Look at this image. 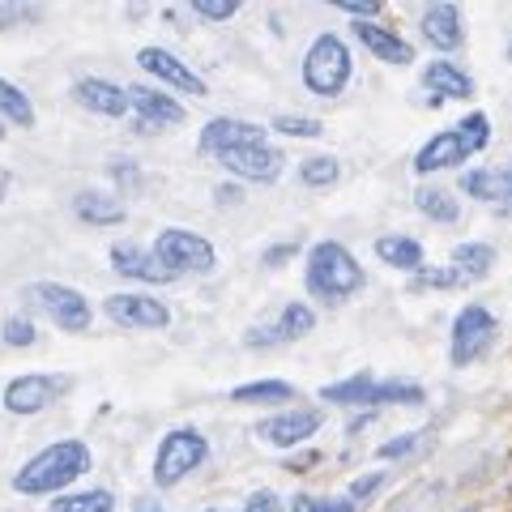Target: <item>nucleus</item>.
<instances>
[{"label": "nucleus", "instance_id": "26", "mask_svg": "<svg viewBox=\"0 0 512 512\" xmlns=\"http://www.w3.org/2000/svg\"><path fill=\"white\" fill-rule=\"evenodd\" d=\"M491 265H495L491 244H457V252H453V269H457V278H461V282L487 278V274H491Z\"/></svg>", "mask_w": 512, "mask_h": 512}, {"label": "nucleus", "instance_id": "17", "mask_svg": "<svg viewBox=\"0 0 512 512\" xmlns=\"http://www.w3.org/2000/svg\"><path fill=\"white\" fill-rule=\"evenodd\" d=\"M111 265H116L124 278H137V282H154V286L171 282V274L158 265V256L141 252L137 244H116V248H111Z\"/></svg>", "mask_w": 512, "mask_h": 512}, {"label": "nucleus", "instance_id": "6", "mask_svg": "<svg viewBox=\"0 0 512 512\" xmlns=\"http://www.w3.org/2000/svg\"><path fill=\"white\" fill-rule=\"evenodd\" d=\"M325 402H342V406H384V402H419L423 389L410 380H372V376H355L342 384H325Z\"/></svg>", "mask_w": 512, "mask_h": 512}, {"label": "nucleus", "instance_id": "1", "mask_svg": "<svg viewBox=\"0 0 512 512\" xmlns=\"http://www.w3.org/2000/svg\"><path fill=\"white\" fill-rule=\"evenodd\" d=\"M86 470H90V448L82 440H60L52 448H43L39 457H30L18 470V478H13V487L22 495H47L77 483Z\"/></svg>", "mask_w": 512, "mask_h": 512}, {"label": "nucleus", "instance_id": "43", "mask_svg": "<svg viewBox=\"0 0 512 512\" xmlns=\"http://www.w3.org/2000/svg\"><path fill=\"white\" fill-rule=\"evenodd\" d=\"M5 192H9V171L0 167V201H5Z\"/></svg>", "mask_w": 512, "mask_h": 512}, {"label": "nucleus", "instance_id": "44", "mask_svg": "<svg viewBox=\"0 0 512 512\" xmlns=\"http://www.w3.org/2000/svg\"><path fill=\"white\" fill-rule=\"evenodd\" d=\"M154 512H163V508H154Z\"/></svg>", "mask_w": 512, "mask_h": 512}, {"label": "nucleus", "instance_id": "19", "mask_svg": "<svg viewBox=\"0 0 512 512\" xmlns=\"http://www.w3.org/2000/svg\"><path fill=\"white\" fill-rule=\"evenodd\" d=\"M355 39H363V47L376 60H389V64H410L414 60V47L406 39H397L393 30L376 26V22H355Z\"/></svg>", "mask_w": 512, "mask_h": 512}, {"label": "nucleus", "instance_id": "29", "mask_svg": "<svg viewBox=\"0 0 512 512\" xmlns=\"http://www.w3.org/2000/svg\"><path fill=\"white\" fill-rule=\"evenodd\" d=\"M295 389L286 380H256V384H239V389L231 393L235 402H286Z\"/></svg>", "mask_w": 512, "mask_h": 512}, {"label": "nucleus", "instance_id": "38", "mask_svg": "<svg viewBox=\"0 0 512 512\" xmlns=\"http://www.w3.org/2000/svg\"><path fill=\"white\" fill-rule=\"evenodd\" d=\"M414 444H419V436H397V440H389V444L380 448V457H384V461H393V457H406Z\"/></svg>", "mask_w": 512, "mask_h": 512}, {"label": "nucleus", "instance_id": "23", "mask_svg": "<svg viewBox=\"0 0 512 512\" xmlns=\"http://www.w3.org/2000/svg\"><path fill=\"white\" fill-rule=\"evenodd\" d=\"M376 256L393 269H423V244L410 235H384L376 239Z\"/></svg>", "mask_w": 512, "mask_h": 512}, {"label": "nucleus", "instance_id": "34", "mask_svg": "<svg viewBox=\"0 0 512 512\" xmlns=\"http://www.w3.org/2000/svg\"><path fill=\"white\" fill-rule=\"evenodd\" d=\"M278 133H291V137H320V120H299V116H278L274 120Z\"/></svg>", "mask_w": 512, "mask_h": 512}, {"label": "nucleus", "instance_id": "33", "mask_svg": "<svg viewBox=\"0 0 512 512\" xmlns=\"http://www.w3.org/2000/svg\"><path fill=\"white\" fill-rule=\"evenodd\" d=\"M414 274H419V282L431 286V291H453V286H461L453 265H448V269H414Z\"/></svg>", "mask_w": 512, "mask_h": 512}, {"label": "nucleus", "instance_id": "9", "mask_svg": "<svg viewBox=\"0 0 512 512\" xmlns=\"http://www.w3.org/2000/svg\"><path fill=\"white\" fill-rule=\"evenodd\" d=\"M491 338H495V316L483 308V303H470V308H461L457 320H453V363L457 367L474 363L491 346Z\"/></svg>", "mask_w": 512, "mask_h": 512}, {"label": "nucleus", "instance_id": "18", "mask_svg": "<svg viewBox=\"0 0 512 512\" xmlns=\"http://www.w3.org/2000/svg\"><path fill=\"white\" fill-rule=\"evenodd\" d=\"M77 103L90 107L94 116H111V120H120L124 111H128V94L120 86H111L103 82V77H86V82H77Z\"/></svg>", "mask_w": 512, "mask_h": 512}, {"label": "nucleus", "instance_id": "35", "mask_svg": "<svg viewBox=\"0 0 512 512\" xmlns=\"http://www.w3.org/2000/svg\"><path fill=\"white\" fill-rule=\"evenodd\" d=\"M5 342H9V346H30V342H35V325H30L26 316L5 320Z\"/></svg>", "mask_w": 512, "mask_h": 512}, {"label": "nucleus", "instance_id": "31", "mask_svg": "<svg viewBox=\"0 0 512 512\" xmlns=\"http://www.w3.org/2000/svg\"><path fill=\"white\" fill-rule=\"evenodd\" d=\"M299 175H303V184H312V188H329L342 175V167H338V158L320 154V158H308V163L299 167Z\"/></svg>", "mask_w": 512, "mask_h": 512}, {"label": "nucleus", "instance_id": "22", "mask_svg": "<svg viewBox=\"0 0 512 512\" xmlns=\"http://www.w3.org/2000/svg\"><path fill=\"white\" fill-rule=\"evenodd\" d=\"M124 94H128V107H137V116L146 124H180L184 120V107L175 99H167V94L150 90V86H133Z\"/></svg>", "mask_w": 512, "mask_h": 512}, {"label": "nucleus", "instance_id": "8", "mask_svg": "<svg viewBox=\"0 0 512 512\" xmlns=\"http://www.w3.org/2000/svg\"><path fill=\"white\" fill-rule=\"evenodd\" d=\"M26 299L39 303V308L52 316L60 329H69V333H82L90 325V303H86V295H77V291H69V286H60V282H35V286H26Z\"/></svg>", "mask_w": 512, "mask_h": 512}, {"label": "nucleus", "instance_id": "32", "mask_svg": "<svg viewBox=\"0 0 512 512\" xmlns=\"http://www.w3.org/2000/svg\"><path fill=\"white\" fill-rule=\"evenodd\" d=\"M192 9L201 13V18H210V22H227L239 13V0H192Z\"/></svg>", "mask_w": 512, "mask_h": 512}, {"label": "nucleus", "instance_id": "37", "mask_svg": "<svg viewBox=\"0 0 512 512\" xmlns=\"http://www.w3.org/2000/svg\"><path fill=\"white\" fill-rule=\"evenodd\" d=\"M244 512H282V500H278L274 491H256Z\"/></svg>", "mask_w": 512, "mask_h": 512}, {"label": "nucleus", "instance_id": "3", "mask_svg": "<svg viewBox=\"0 0 512 512\" xmlns=\"http://www.w3.org/2000/svg\"><path fill=\"white\" fill-rule=\"evenodd\" d=\"M359 286H363V269H359V261L342 244L325 239V244H316L308 252V291L312 295L333 303V299L355 295Z\"/></svg>", "mask_w": 512, "mask_h": 512}, {"label": "nucleus", "instance_id": "21", "mask_svg": "<svg viewBox=\"0 0 512 512\" xmlns=\"http://www.w3.org/2000/svg\"><path fill=\"white\" fill-rule=\"evenodd\" d=\"M423 39L431 47H440V52L461 47V13H457V5H431L423 13Z\"/></svg>", "mask_w": 512, "mask_h": 512}, {"label": "nucleus", "instance_id": "24", "mask_svg": "<svg viewBox=\"0 0 512 512\" xmlns=\"http://www.w3.org/2000/svg\"><path fill=\"white\" fill-rule=\"evenodd\" d=\"M423 82L436 90V94H444V99H470V94H474L470 77L461 73V69H453V64H444V60H431V64H427Z\"/></svg>", "mask_w": 512, "mask_h": 512}, {"label": "nucleus", "instance_id": "27", "mask_svg": "<svg viewBox=\"0 0 512 512\" xmlns=\"http://www.w3.org/2000/svg\"><path fill=\"white\" fill-rule=\"evenodd\" d=\"M414 205H419L431 222H448V227L461 218L457 197H453V192H444V188H419V192H414Z\"/></svg>", "mask_w": 512, "mask_h": 512}, {"label": "nucleus", "instance_id": "20", "mask_svg": "<svg viewBox=\"0 0 512 512\" xmlns=\"http://www.w3.org/2000/svg\"><path fill=\"white\" fill-rule=\"evenodd\" d=\"M461 192H470L478 201H495L500 214H512V175H504V171L483 167V171L461 175Z\"/></svg>", "mask_w": 512, "mask_h": 512}, {"label": "nucleus", "instance_id": "40", "mask_svg": "<svg viewBox=\"0 0 512 512\" xmlns=\"http://www.w3.org/2000/svg\"><path fill=\"white\" fill-rule=\"evenodd\" d=\"M380 483H384L380 474H363V478H355V487H350V500H363V495H372Z\"/></svg>", "mask_w": 512, "mask_h": 512}, {"label": "nucleus", "instance_id": "14", "mask_svg": "<svg viewBox=\"0 0 512 512\" xmlns=\"http://www.w3.org/2000/svg\"><path fill=\"white\" fill-rule=\"evenodd\" d=\"M244 146H265V128L248 124V120H214L201 133V150L210 154H227V150H244Z\"/></svg>", "mask_w": 512, "mask_h": 512}, {"label": "nucleus", "instance_id": "41", "mask_svg": "<svg viewBox=\"0 0 512 512\" xmlns=\"http://www.w3.org/2000/svg\"><path fill=\"white\" fill-rule=\"evenodd\" d=\"M22 18H30V9H0V26H13Z\"/></svg>", "mask_w": 512, "mask_h": 512}, {"label": "nucleus", "instance_id": "45", "mask_svg": "<svg viewBox=\"0 0 512 512\" xmlns=\"http://www.w3.org/2000/svg\"><path fill=\"white\" fill-rule=\"evenodd\" d=\"M210 512H218V508H210Z\"/></svg>", "mask_w": 512, "mask_h": 512}, {"label": "nucleus", "instance_id": "10", "mask_svg": "<svg viewBox=\"0 0 512 512\" xmlns=\"http://www.w3.org/2000/svg\"><path fill=\"white\" fill-rule=\"evenodd\" d=\"M218 158L231 175H239V180H248V184H274L286 167V154L274 146H244V150H227Z\"/></svg>", "mask_w": 512, "mask_h": 512}, {"label": "nucleus", "instance_id": "36", "mask_svg": "<svg viewBox=\"0 0 512 512\" xmlns=\"http://www.w3.org/2000/svg\"><path fill=\"white\" fill-rule=\"evenodd\" d=\"M295 508L299 512H355V500H312V495H299Z\"/></svg>", "mask_w": 512, "mask_h": 512}, {"label": "nucleus", "instance_id": "42", "mask_svg": "<svg viewBox=\"0 0 512 512\" xmlns=\"http://www.w3.org/2000/svg\"><path fill=\"white\" fill-rule=\"evenodd\" d=\"M291 252H295V248H278V252H269L265 261H269V265H278V261H286V256H291Z\"/></svg>", "mask_w": 512, "mask_h": 512}, {"label": "nucleus", "instance_id": "25", "mask_svg": "<svg viewBox=\"0 0 512 512\" xmlns=\"http://www.w3.org/2000/svg\"><path fill=\"white\" fill-rule=\"evenodd\" d=\"M73 210H77V218L82 222H94V227H111V222H124V210L111 197H103V192H94V188H86V192H77L73 197Z\"/></svg>", "mask_w": 512, "mask_h": 512}, {"label": "nucleus", "instance_id": "12", "mask_svg": "<svg viewBox=\"0 0 512 512\" xmlns=\"http://www.w3.org/2000/svg\"><path fill=\"white\" fill-rule=\"evenodd\" d=\"M103 308H107V316L116 320V325H128V329H163V325H171V312L150 295H111Z\"/></svg>", "mask_w": 512, "mask_h": 512}, {"label": "nucleus", "instance_id": "16", "mask_svg": "<svg viewBox=\"0 0 512 512\" xmlns=\"http://www.w3.org/2000/svg\"><path fill=\"white\" fill-rule=\"evenodd\" d=\"M316 427H320V414L291 410V414H274V419H265L256 431H261V440H269L274 448H295L299 440H308Z\"/></svg>", "mask_w": 512, "mask_h": 512}, {"label": "nucleus", "instance_id": "4", "mask_svg": "<svg viewBox=\"0 0 512 512\" xmlns=\"http://www.w3.org/2000/svg\"><path fill=\"white\" fill-rule=\"evenodd\" d=\"M350 82V47L338 35H320L303 56V86L316 94H338Z\"/></svg>", "mask_w": 512, "mask_h": 512}, {"label": "nucleus", "instance_id": "5", "mask_svg": "<svg viewBox=\"0 0 512 512\" xmlns=\"http://www.w3.org/2000/svg\"><path fill=\"white\" fill-rule=\"evenodd\" d=\"M154 256H158V265H163L171 278L214 269V244L210 239H201L197 231H180V227H167L163 235H158Z\"/></svg>", "mask_w": 512, "mask_h": 512}, {"label": "nucleus", "instance_id": "28", "mask_svg": "<svg viewBox=\"0 0 512 512\" xmlns=\"http://www.w3.org/2000/svg\"><path fill=\"white\" fill-rule=\"evenodd\" d=\"M0 120L22 124V128L35 124V107H30V99H26L18 86H9L5 77H0Z\"/></svg>", "mask_w": 512, "mask_h": 512}, {"label": "nucleus", "instance_id": "15", "mask_svg": "<svg viewBox=\"0 0 512 512\" xmlns=\"http://www.w3.org/2000/svg\"><path fill=\"white\" fill-rule=\"evenodd\" d=\"M316 325V312L308 308V303H286L282 316L274 320V325H265V329H252L248 333V346H278V342H295L303 338Z\"/></svg>", "mask_w": 512, "mask_h": 512}, {"label": "nucleus", "instance_id": "7", "mask_svg": "<svg viewBox=\"0 0 512 512\" xmlns=\"http://www.w3.org/2000/svg\"><path fill=\"white\" fill-rule=\"evenodd\" d=\"M205 453H210V444H205V436H197V431H171V436L163 440V448H158V461H154V478L158 487H171L180 483L184 474H192L205 461Z\"/></svg>", "mask_w": 512, "mask_h": 512}, {"label": "nucleus", "instance_id": "30", "mask_svg": "<svg viewBox=\"0 0 512 512\" xmlns=\"http://www.w3.org/2000/svg\"><path fill=\"white\" fill-rule=\"evenodd\" d=\"M116 500H111V491H82V495H60L52 504V512H111Z\"/></svg>", "mask_w": 512, "mask_h": 512}, {"label": "nucleus", "instance_id": "13", "mask_svg": "<svg viewBox=\"0 0 512 512\" xmlns=\"http://www.w3.org/2000/svg\"><path fill=\"white\" fill-rule=\"evenodd\" d=\"M137 64H141L146 73H154L158 82H167V86L184 90V94H205V82H201V77L192 73L184 60H175L171 52H163V47H141V52H137Z\"/></svg>", "mask_w": 512, "mask_h": 512}, {"label": "nucleus", "instance_id": "39", "mask_svg": "<svg viewBox=\"0 0 512 512\" xmlns=\"http://www.w3.org/2000/svg\"><path fill=\"white\" fill-rule=\"evenodd\" d=\"M338 9L342 13H355V18H372L380 5H376V0H338Z\"/></svg>", "mask_w": 512, "mask_h": 512}, {"label": "nucleus", "instance_id": "11", "mask_svg": "<svg viewBox=\"0 0 512 512\" xmlns=\"http://www.w3.org/2000/svg\"><path fill=\"white\" fill-rule=\"evenodd\" d=\"M64 393V376H18L5 389V410L9 414H39Z\"/></svg>", "mask_w": 512, "mask_h": 512}, {"label": "nucleus", "instance_id": "2", "mask_svg": "<svg viewBox=\"0 0 512 512\" xmlns=\"http://www.w3.org/2000/svg\"><path fill=\"white\" fill-rule=\"evenodd\" d=\"M487 141H491V120L483 116V111H470V116L461 120L457 128L436 133L427 141V146L419 150V158H414V171H419V175H436L444 167H457V163H466L474 150H483Z\"/></svg>", "mask_w": 512, "mask_h": 512}]
</instances>
